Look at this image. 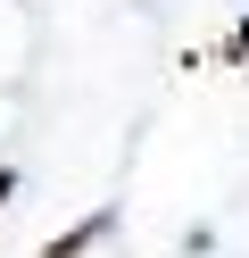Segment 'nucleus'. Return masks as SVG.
Returning a JSON list of instances; mask_svg holds the SVG:
<instances>
[{"label":"nucleus","mask_w":249,"mask_h":258,"mask_svg":"<svg viewBox=\"0 0 249 258\" xmlns=\"http://www.w3.org/2000/svg\"><path fill=\"white\" fill-rule=\"evenodd\" d=\"M108 225H116V217H108V208H100V217H83V225H75V233H58V241H50V250H42V258H92V241H100V233H108Z\"/></svg>","instance_id":"1"},{"label":"nucleus","mask_w":249,"mask_h":258,"mask_svg":"<svg viewBox=\"0 0 249 258\" xmlns=\"http://www.w3.org/2000/svg\"><path fill=\"white\" fill-rule=\"evenodd\" d=\"M9 191H17V175H9V167H0V200H9Z\"/></svg>","instance_id":"3"},{"label":"nucleus","mask_w":249,"mask_h":258,"mask_svg":"<svg viewBox=\"0 0 249 258\" xmlns=\"http://www.w3.org/2000/svg\"><path fill=\"white\" fill-rule=\"evenodd\" d=\"M232 58H249V9H241V25H232V42H224Z\"/></svg>","instance_id":"2"}]
</instances>
